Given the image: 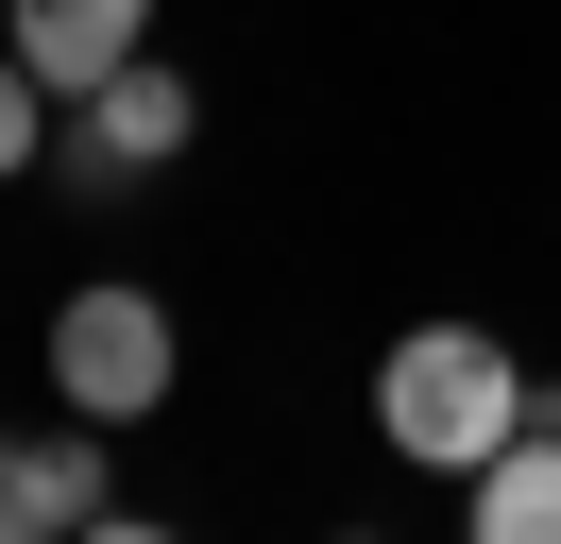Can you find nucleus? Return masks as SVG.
Returning a JSON list of instances; mask_svg holds the SVG:
<instances>
[{"label": "nucleus", "mask_w": 561, "mask_h": 544, "mask_svg": "<svg viewBox=\"0 0 561 544\" xmlns=\"http://www.w3.org/2000/svg\"><path fill=\"white\" fill-rule=\"evenodd\" d=\"M527 408H545V392H527V358H511L493 324H409V340L375 358V442L425 460V476H477Z\"/></svg>", "instance_id": "nucleus-1"}, {"label": "nucleus", "mask_w": 561, "mask_h": 544, "mask_svg": "<svg viewBox=\"0 0 561 544\" xmlns=\"http://www.w3.org/2000/svg\"><path fill=\"white\" fill-rule=\"evenodd\" d=\"M171 374H187V340H171L153 290H69V306H51V392H69L85 426H153Z\"/></svg>", "instance_id": "nucleus-2"}, {"label": "nucleus", "mask_w": 561, "mask_h": 544, "mask_svg": "<svg viewBox=\"0 0 561 544\" xmlns=\"http://www.w3.org/2000/svg\"><path fill=\"white\" fill-rule=\"evenodd\" d=\"M187 120H205V102H187V68H103V86H85L69 102V170H85V188H137V170H171L187 154Z\"/></svg>", "instance_id": "nucleus-3"}, {"label": "nucleus", "mask_w": 561, "mask_h": 544, "mask_svg": "<svg viewBox=\"0 0 561 544\" xmlns=\"http://www.w3.org/2000/svg\"><path fill=\"white\" fill-rule=\"evenodd\" d=\"M51 528H103V426H51V442H18L0 426V544H51Z\"/></svg>", "instance_id": "nucleus-4"}, {"label": "nucleus", "mask_w": 561, "mask_h": 544, "mask_svg": "<svg viewBox=\"0 0 561 544\" xmlns=\"http://www.w3.org/2000/svg\"><path fill=\"white\" fill-rule=\"evenodd\" d=\"M0 18H18V68H35L51 102H85L103 68L153 52V0H0Z\"/></svg>", "instance_id": "nucleus-5"}, {"label": "nucleus", "mask_w": 561, "mask_h": 544, "mask_svg": "<svg viewBox=\"0 0 561 544\" xmlns=\"http://www.w3.org/2000/svg\"><path fill=\"white\" fill-rule=\"evenodd\" d=\"M459 528L477 544H561V408H527V426L459 476Z\"/></svg>", "instance_id": "nucleus-6"}, {"label": "nucleus", "mask_w": 561, "mask_h": 544, "mask_svg": "<svg viewBox=\"0 0 561 544\" xmlns=\"http://www.w3.org/2000/svg\"><path fill=\"white\" fill-rule=\"evenodd\" d=\"M51 154V86L35 68H18V34H0V188H18V170Z\"/></svg>", "instance_id": "nucleus-7"}]
</instances>
